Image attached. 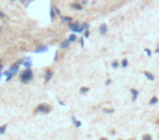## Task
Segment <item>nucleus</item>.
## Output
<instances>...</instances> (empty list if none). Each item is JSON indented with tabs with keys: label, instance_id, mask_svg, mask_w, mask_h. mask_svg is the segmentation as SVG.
Returning a JSON list of instances; mask_svg holds the SVG:
<instances>
[{
	"label": "nucleus",
	"instance_id": "f257e3e1",
	"mask_svg": "<svg viewBox=\"0 0 159 140\" xmlns=\"http://www.w3.org/2000/svg\"><path fill=\"white\" fill-rule=\"evenodd\" d=\"M33 79V71L29 68H26L23 72L21 73V81L23 83H27L29 82Z\"/></svg>",
	"mask_w": 159,
	"mask_h": 140
},
{
	"label": "nucleus",
	"instance_id": "f03ea898",
	"mask_svg": "<svg viewBox=\"0 0 159 140\" xmlns=\"http://www.w3.org/2000/svg\"><path fill=\"white\" fill-rule=\"evenodd\" d=\"M69 27H70V30H71L72 32H74V33H82L83 31H84L82 24L77 23V22H76V23H73V22H71V23L69 24Z\"/></svg>",
	"mask_w": 159,
	"mask_h": 140
},
{
	"label": "nucleus",
	"instance_id": "7ed1b4c3",
	"mask_svg": "<svg viewBox=\"0 0 159 140\" xmlns=\"http://www.w3.org/2000/svg\"><path fill=\"white\" fill-rule=\"evenodd\" d=\"M51 111V107H50L48 104H40L38 107L36 108L35 112H38V113H43V114H47Z\"/></svg>",
	"mask_w": 159,
	"mask_h": 140
},
{
	"label": "nucleus",
	"instance_id": "20e7f679",
	"mask_svg": "<svg viewBox=\"0 0 159 140\" xmlns=\"http://www.w3.org/2000/svg\"><path fill=\"white\" fill-rule=\"evenodd\" d=\"M52 75H54L52 71L50 69H47L46 71H45V81H46V82H49L52 78Z\"/></svg>",
	"mask_w": 159,
	"mask_h": 140
},
{
	"label": "nucleus",
	"instance_id": "39448f33",
	"mask_svg": "<svg viewBox=\"0 0 159 140\" xmlns=\"http://www.w3.org/2000/svg\"><path fill=\"white\" fill-rule=\"evenodd\" d=\"M19 67H20V63L17 62V63H14V65H12L11 67H10V69L9 71L11 73H13V75H16V72L19 71Z\"/></svg>",
	"mask_w": 159,
	"mask_h": 140
},
{
	"label": "nucleus",
	"instance_id": "423d86ee",
	"mask_svg": "<svg viewBox=\"0 0 159 140\" xmlns=\"http://www.w3.org/2000/svg\"><path fill=\"white\" fill-rule=\"evenodd\" d=\"M108 31V27H107V24L106 23H102L101 25L99 26V33L101 35H106V33Z\"/></svg>",
	"mask_w": 159,
	"mask_h": 140
},
{
	"label": "nucleus",
	"instance_id": "0eeeda50",
	"mask_svg": "<svg viewBox=\"0 0 159 140\" xmlns=\"http://www.w3.org/2000/svg\"><path fill=\"white\" fill-rule=\"evenodd\" d=\"M71 8L74 10H83V4L80 2H73L71 3Z\"/></svg>",
	"mask_w": 159,
	"mask_h": 140
},
{
	"label": "nucleus",
	"instance_id": "6e6552de",
	"mask_svg": "<svg viewBox=\"0 0 159 140\" xmlns=\"http://www.w3.org/2000/svg\"><path fill=\"white\" fill-rule=\"evenodd\" d=\"M70 44H71V42H70L69 40H64L63 42L61 43V45H60V48H61V49H67V48L70 46Z\"/></svg>",
	"mask_w": 159,
	"mask_h": 140
},
{
	"label": "nucleus",
	"instance_id": "1a4fd4ad",
	"mask_svg": "<svg viewBox=\"0 0 159 140\" xmlns=\"http://www.w3.org/2000/svg\"><path fill=\"white\" fill-rule=\"evenodd\" d=\"M144 76H145V77L147 78L148 80H150V81H154V80H155V76H154L153 73L148 72V71H144Z\"/></svg>",
	"mask_w": 159,
	"mask_h": 140
},
{
	"label": "nucleus",
	"instance_id": "9d476101",
	"mask_svg": "<svg viewBox=\"0 0 159 140\" xmlns=\"http://www.w3.org/2000/svg\"><path fill=\"white\" fill-rule=\"evenodd\" d=\"M61 21L67 22V23H71L73 21V19L71 17H68V16H61Z\"/></svg>",
	"mask_w": 159,
	"mask_h": 140
},
{
	"label": "nucleus",
	"instance_id": "9b49d317",
	"mask_svg": "<svg viewBox=\"0 0 159 140\" xmlns=\"http://www.w3.org/2000/svg\"><path fill=\"white\" fill-rule=\"evenodd\" d=\"M131 93L133 94L132 101H136V99H137V96H138V91H136L135 89H132V90H131Z\"/></svg>",
	"mask_w": 159,
	"mask_h": 140
},
{
	"label": "nucleus",
	"instance_id": "f8f14e48",
	"mask_svg": "<svg viewBox=\"0 0 159 140\" xmlns=\"http://www.w3.org/2000/svg\"><path fill=\"white\" fill-rule=\"evenodd\" d=\"M46 50H47L46 46H39L38 48H36V50H35V52L38 53V54H40V53H44V52H46Z\"/></svg>",
	"mask_w": 159,
	"mask_h": 140
},
{
	"label": "nucleus",
	"instance_id": "ddd939ff",
	"mask_svg": "<svg viewBox=\"0 0 159 140\" xmlns=\"http://www.w3.org/2000/svg\"><path fill=\"white\" fill-rule=\"evenodd\" d=\"M68 40H69L71 43L75 42V40H76V35H75V34H71V35L69 36V39H68Z\"/></svg>",
	"mask_w": 159,
	"mask_h": 140
},
{
	"label": "nucleus",
	"instance_id": "4468645a",
	"mask_svg": "<svg viewBox=\"0 0 159 140\" xmlns=\"http://www.w3.org/2000/svg\"><path fill=\"white\" fill-rule=\"evenodd\" d=\"M157 102H158V99L156 98V96H154V98L149 101V105H155V104L157 103Z\"/></svg>",
	"mask_w": 159,
	"mask_h": 140
},
{
	"label": "nucleus",
	"instance_id": "2eb2a0df",
	"mask_svg": "<svg viewBox=\"0 0 159 140\" xmlns=\"http://www.w3.org/2000/svg\"><path fill=\"white\" fill-rule=\"evenodd\" d=\"M50 18H51V20H55V18H56V12L52 9V7H51V9H50Z\"/></svg>",
	"mask_w": 159,
	"mask_h": 140
},
{
	"label": "nucleus",
	"instance_id": "dca6fc26",
	"mask_svg": "<svg viewBox=\"0 0 159 140\" xmlns=\"http://www.w3.org/2000/svg\"><path fill=\"white\" fill-rule=\"evenodd\" d=\"M142 140H151V136L149 134H145V135H143Z\"/></svg>",
	"mask_w": 159,
	"mask_h": 140
},
{
	"label": "nucleus",
	"instance_id": "f3484780",
	"mask_svg": "<svg viewBox=\"0 0 159 140\" xmlns=\"http://www.w3.org/2000/svg\"><path fill=\"white\" fill-rule=\"evenodd\" d=\"M7 125H2L1 127H0V134H4L6 132V130H7Z\"/></svg>",
	"mask_w": 159,
	"mask_h": 140
},
{
	"label": "nucleus",
	"instance_id": "a211bd4d",
	"mask_svg": "<svg viewBox=\"0 0 159 140\" xmlns=\"http://www.w3.org/2000/svg\"><path fill=\"white\" fill-rule=\"evenodd\" d=\"M128 65H129L128 59H123V60H122V62H121V66H122L123 68H127V67H128Z\"/></svg>",
	"mask_w": 159,
	"mask_h": 140
},
{
	"label": "nucleus",
	"instance_id": "6ab92c4d",
	"mask_svg": "<svg viewBox=\"0 0 159 140\" xmlns=\"http://www.w3.org/2000/svg\"><path fill=\"white\" fill-rule=\"evenodd\" d=\"M118 66H119V63H118L117 60L112 61V63H111V67H112V68H118Z\"/></svg>",
	"mask_w": 159,
	"mask_h": 140
},
{
	"label": "nucleus",
	"instance_id": "aec40b11",
	"mask_svg": "<svg viewBox=\"0 0 159 140\" xmlns=\"http://www.w3.org/2000/svg\"><path fill=\"white\" fill-rule=\"evenodd\" d=\"M52 7V9L55 10V12H56V14H60V10L57 8V7H55V6H51Z\"/></svg>",
	"mask_w": 159,
	"mask_h": 140
},
{
	"label": "nucleus",
	"instance_id": "412c9836",
	"mask_svg": "<svg viewBox=\"0 0 159 140\" xmlns=\"http://www.w3.org/2000/svg\"><path fill=\"white\" fill-rule=\"evenodd\" d=\"M80 92L81 93H86V92H88V88H82Z\"/></svg>",
	"mask_w": 159,
	"mask_h": 140
},
{
	"label": "nucleus",
	"instance_id": "4be33fe9",
	"mask_svg": "<svg viewBox=\"0 0 159 140\" xmlns=\"http://www.w3.org/2000/svg\"><path fill=\"white\" fill-rule=\"evenodd\" d=\"M23 65H24L26 68H29V67L32 66V63H31V62H23Z\"/></svg>",
	"mask_w": 159,
	"mask_h": 140
},
{
	"label": "nucleus",
	"instance_id": "5701e85b",
	"mask_svg": "<svg viewBox=\"0 0 159 140\" xmlns=\"http://www.w3.org/2000/svg\"><path fill=\"white\" fill-rule=\"evenodd\" d=\"M84 37L85 39H88V37H89V31H86L84 33Z\"/></svg>",
	"mask_w": 159,
	"mask_h": 140
},
{
	"label": "nucleus",
	"instance_id": "b1692460",
	"mask_svg": "<svg viewBox=\"0 0 159 140\" xmlns=\"http://www.w3.org/2000/svg\"><path fill=\"white\" fill-rule=\"evenodd\" d=\"M145 52H146V54H147V56H150L151 55L150 49H148V48H145Z\"/></svg>",
	"mask_w": 159,
	"mask_h": 140
},
{
	"label": "nucleus",
	"instance_id": "393cba45",
	"mask_svg": "<svg viewBox=\"0 0 159 140\" xmlns=\"http://www.w3.org/2000/svg\"><path fill=\"white\" fill-rule=\"evenodd\" d=\"M105 113H113V109H103Z\"/></svg>",
	"mask_w": 159,
	"mask_h": 140
},
{
	"label": "nucleus",
	"instance_id": "a878e982",
	"mask_svg": "<svg viewBox=\"0 0 159 140\" xmlns=\"http://www.w3.org/2000/svg\"><path fill=\"white\" fill-rule=\"evenodd\" d=\"M4 17H6V14H4L2 11H0V19H2V18H4Z\"/></svg>",
	"mask_w": 159,
	"mask_h": 140
},
{
	"label": "nucleus",
	"instance_id": "bb28decb",
	"mask_svg": "<svg viewBox=\"0 0 159 140\" xmlns=\"http://www.w3.org/2000/svg\"><path fill=\"white\" fill-rule=\"evenodd\" d=\"M80 43H81V46H84V40H83V39H81V40H80Z\"/></svg>",
	"mask_w": 159,
	"mask_h": 140
},
{
	"label": "nucleus",
	"instance_id": "cd10ccee",
	"mask_svg": "<svg viewBox=\"0 0 159 140\" xmlns=\"http://www.w3.org/2000/svg\"><path fill=\"white\" fill-rule=\"evenodd\" d=\"M87 3V1H86V0H84V1H82V4H83V6H84V4H86Z\"/></svg>",
	"mask_w": 159,
	"mask_h": 140
},
{
	"label": "nucleus",
	"instance_id": "c85d7f7f",
	"mask_svg": "<svg viewBox=\"0 0 159 140\" xmlns=\"http://www.w3.org/2000/svg\"><path fill=\"white\" fill-rule=\"evenodd\" d=\"M110 83H111V80H108L107 82H106V84H110Z\"/></svg>",
	"mask_w": 159,
	"mask_h": 140
},
{
	"label": "nucleus",
	"instance_id": "c756f323",
	"mask_svg": "<svg viewBox=\"0 0 159 140\" xmlns=\"http://www.w3.org/2000/svg\"><path fill=\"white\" fill-rule=\"evenodd\" d=\"M156 53H157V54H158V53H159V46H158L157 48H156Z\"/></svg>",
	"mask_w": 159,
	"mask_h": 140
},
{
	"label": "nucleus",
	"instance_id": "7c9ffc66",
	"mask_svg": "<svg viewBox=\"0 0 159 140\" xmlns=\"http://www.w3.org/2000/svg\"><path fill=\"white\" fill-rule=\"evenodd\" d=\"M2 69V65H1V63H0V70H1Z\"/></svg>",
	"mask_w": 159,
	"mask_h": 140
},
{
	"label": "nucleus",
	"instance_id": "2f4dec72",
	"mask_svg": "<svg viewBox=\"0 0 159 140\" xmlns=\"http://www.w3.org/2000/svg\"><path fill=\"white\" fill-rule=\"evenodd\" d=\"M100 140H107L106 138H100Z\"/></svg>",
	"mask_w": 159,
	"mask_h": 140
},
{
	"label": "nucleus",
	"instance_id": "473e14b6",
	"mask_svg": "<svg viewBox=\"0 0 159 140\" xmlns=\"http://www.w3.org/2000/svg\"><path fill=\"white\" fill-rule=\"evenodd\" d=\"M0 32H1V26H0Z\"/></svg>",
	"mask_w": 159,
	"mask_h": 140
},
{
	"label": "nucleus",
	"instance_id": "72a5a7b5",
	"mask_svg": "<svg viewBox=\"0 0 159 140\" xmlns=\"http://www.w3.org/2000/svg\"><path fill=\"white\" fill-rule=\"evenodd\" d=\"M11 1H16V0H11Z\"/></svg>",
	"mask_w": 159,
	"mask_h": 140
}]
</instances>
